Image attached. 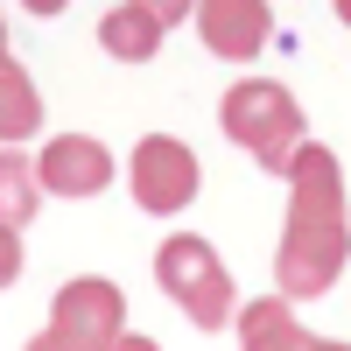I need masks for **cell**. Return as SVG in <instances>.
<instances>
[{
  "mask_svg": "<svg viewBox=\"0 0 351 351\" xmlns=\"http://www.w3.org/2000/svg\"><path fill=\"white\" fill-rule=\"evenodd\" d=\"M239 337H246V351H309V337H302L295 316H288V302L239 309Z\"/></svg>",
  "mask_w": 351,
  "mask_h": 351,
  "instance_id": "cell-12",
  "label": "cell"
},
{
  "mask_svg": "<svg viewBox=\"0 0 351 351\" xmlns=\"http://www.w3.org/2000/svg\"><path fill=\"white\" fill-rule=\"evenodd\" d=\"M28 351H84V344H77V337H64V330H56V324H49L43 337H28Z\"/></svg>",
  "mask_w": 351,
  "mask_h": 351,
  "instance_id": "cell-14",
  "label": "cell"
},
{
  "mask_svg": "<svg viewBox=\"0 0 351 351\" xmlns=\"http://www.w3.org/2000/svg\"><path fill=\"white\" fill-rule=\"evenodd\" d=\"M127 183H134V204L141 211H183V204L197 197V155L183 148V141H169V134H148L141 148L127 155Z\"/></svg>",
  "mask_w": 351,
  "mask_h": 351,
  "instance_id": "cell-3",
  "label": "cell"
},
{
  "mask_svg": "<svg viewBox=\"0 0 351 351\" xmlns=\"http://www.w3.org/2000/svg\"><path fill=\"white\" fill-rule=\"evenodd\" d=\"M36 176H43V190H56V197H99L112 183V148L92 141V134H56L43 148V162H36Z\"/></svg>",
  "mask_w": 351,
  "mask_h": 351,
  "instance_id": "cell-6",
  "label": "cell"
},
{
  "mask_svg": "<svg viewBox=\"0 0 351 351\" xmlns=\"http://www.w3.org/2000/svg\"><path fill=\"white\" fill-rule=\"evenodd\" d=\"M99 43H106V56H120V64H148L162 49V8H148V0L106 8L99 14Z\"/></svg>",
  "mask_w": 351,
  "mask_h": 351,
  "instance_id": "cell-8",
  "label": "cell"
},
{
  "mask_svg": "<svg viewBox=\"0 0 351 351\" xmlns=\"http://www.w3.org/2000/svg\"><path fill=\"white\" fill-rule=\"evenodd\" d=\"M337 21H351V0H344V8H337Z\"/></svg>",
  "mask_w": 351,
  "mask_h": 351,
  "instance_id": "cell-17",
  "label": "cell"
},
{
  "mask_svg": "<svg viewBox=\"0 0 351 351\" xmlns=\"http://www.w3.org/2000/svg\"><path fill=\"white\" fill-rule=\"evenodd\" d=\"M21 281V232L0 225V288H14Z\"/></svg>",
  "mask_w": 351,
  "mask_h": 351,
  "instance_id": "cell-13",
  "label": "cell"
},
{
  "mask_svg": "<svg viewBox=\"0 0 351 351\" xmlns=\"http://www.w3.org/2000/svg\"><path fill=\"white\" fill-rule=\"evenodd\" d=\"M309 351H351V344H316V337H309Z\"/></svg>",
  "mask_w": 351,
  "mask_h": 351,
  "instance_id": "cell-16",
  "label": "cell"
},
{
  "mask_svg": "<svg viewBox=\"0 0 351 351\" xmlns=\"http://www.w3.org/2000/svg\"><path fill=\"white\" fill-rule=\"evenodd\" d=\"M43 120V99H36V84L21 77L14 56H0V148H14L21 134H36Z\"/></svg>",
  "mask_w": 351,
  "mask_h": 351,
  "instance_id": "cell-11",
  "label": "cell"
},
{
  "mask_svg": "<svg viewBox=\"0 0 351 351\" xmlns=\"http://www.w3.org/2000/svg\"><path fill=\"white\" fill-rule=\"evenodd\" d=\"M155 281L183 302V316L197 330H225L232 316H239L232 274H225V260L211 253V239H190V232H183V239H162L155 246Z\"/></svg>",
  "mask_w": 351,
  "mask_h": 351,
  "instance_id": "cell-2",
  "label": "cell"
},
{
  "mask_svg": "<svg viewBox=\"0 0 351 351\" xmlns=\"http://www.w3.org/2000/svg\"><path fill=\"white\" fill-rule=\"evenodd\" d=\"M112 351H155L148 337H120V344H112Z\"/></svg>",
  "mask_w": 351,
  "mask_h": 351,
  "instance_id": "cell-15",
  "label": "cell"
},
{
  "mask_svg": "<svg viewBox=\"0 0 351 351\" xmlns=\"http://www.w3.org/2000/svg\"><path fill=\"white\" fill-rule=\"evenodd\" d=\"M36 211H43V176H36V162H21L14 148H0V225L21 232Z\"/></svg>",
  "mask_w": 351,
  "mask_h": 351,
  "instance_id": "cell-10",
  "label": "cell"
},
{
  "mask_svg": "<svg viewBox=\"0 0 351 351\" xmlns=\"http://www.w3.org/2000/svg\"><path fill=\"white\" fill-rule=\"evenodd\" d=\"M344 260V218H288V239H281V288L288 295H316V288H330Z\"/></svg>",
  "mask_w": 351,
  "mask_h": 351,
  "instance_id": "cell-5",
  "label": "cell"
},
{
  "mask_svg": "<svg viewBox=\"0 0 351 351\" xmlns=\"http://www.w3.org/2000/svg\"><path fill=\"white\" fill-rule=\"evenodd\" d=\"M49 324L64 330V337H77L84 351H112V344L127 337V295H120L112 281H99V274L64 281V288H56Z\"/></svg>",
  "mask_w": 351,
  "mask_h": 351,
  "instance_id": "cell-4",
  "label": "cell"
},
{
  "mask_svg": "<svg viewBox=\"0 0 351 351\" xmlns=\"http://www.w3.org/2000/svg\"><path fill=\"white\" fill-rule=\"evenodd\" d=\"M197 28H204V43H211L218 56H260L274 36V14L260 8V0H204L197 8Z\"/></svg>",
  "mask_w": 351,
  "mask_h": 351,
  "instance_id": "cell-7",
  "label": "cell"
},
{
  "mask_svg": "<svg viewBox=\"0 0 351 351\" xmlns=\"http://www.w3.org/2000/svg\"><path fill=\"white\" fill-rule=\"evenodd\" d=\"M288 218H344L337 162L324 148H295V211H288Z\"/></svg>",
  "mask_w": 351,
  "mask_h": 351,
  "instance_id": "cell-9",
  "label": "cell"
},
{
  "mask_svg": "<svg viewBox=\"0 0 351 351\" xmlns=\"http://www.w3.org/2000/svg\"><path fill=\"white\" fill-rule=\"evenodd\" d=\"M218 120H225V141H239V148H253L260 169H288L302 148V106L281 92V84L267 77H246V84H232L225 106H218Z\"/></svg>",
  "mask_w": 351,
  "mask_h": 351,
  "instance_id": "cell-1",
  "label": "cell"
}]
</instances>
